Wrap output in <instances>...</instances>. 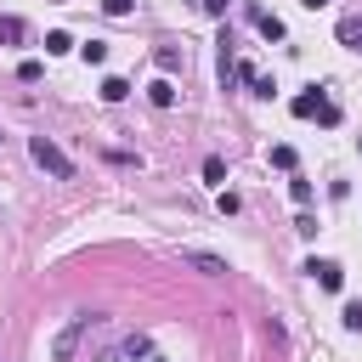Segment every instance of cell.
<instances>
[{
    "label": "cell",
    "mask_w": 362,
    "mask_h": 362,
    "mask_svg": "<svg viewBox=\"0 0 362 362\" xmlns=\"http://www.w3.org/2000/svg\"><path fill=\"white\" fill-rule=\"evenodd\" d=\"M28 158H34L40 170H51L57 181H74V158H68V153H62L51 136H28Z\"/></svg>",
    "instance_id": "1"
},
{
    "label": "cell",
    "mask_w": 362,
    "mask_h": 362,
    "mask_svg": "<svg viewBox=\"0 0 362 362\" xmlns=\"http://www.w3.org/2000/svg\"><path fill=\"white\" fill-rule=\"evenodd\" d=\"M96 328H102V311H85V317H74V322L57 334V345H51V351H57V362H74L79 339H85V334H96Z\"/></svg>",
    "instance_id": "2"
},
{
    "label": "cell",
    "mask_w": 362,
    "mask_h": 362,
    "mask_svg": "<svg viewBox=\"0 0 362 362\" xmlns=\"http://www.w3.org/2000/svg\"><path fill=\"white\" fill-rule=\"evenodd\" d=\"M305 272L317 277V288H328V294H339L345 288V266H334V260H305Z\"/></svg>",
    "instance_id": "3"
},
{
    "label": "cell",
    "mask_w": 362,
    "mask_h": 362,
    "mask_svg": "<svg viewBox=\"0 0 362 362\" xmlns=\"http://www.w3.org/2000/svg\"><path fill=\"white\" fill-rule=\"evenodd\" d=\"M181 260H187L192 272H204V277H221V272H226V260L209 255V249H181Z\"/></svg>",
    "instance_id": "4"
},
{
    "label": "cell",
    "mask_w": 362,
    "mask_h": 362,
    "mask_svg": "<svg viewBox=\"0 0 362 362\" xmlns=\"http://www.w3.org/2000/svg\"><path fill=\"white\" fill-rule=\"evenodd\" d=\"M147 102H153V107H175V85H170V74H158V79L147 85Z\"/></svg>",
    "instance_id": "5"
},
{
    "label": "cell",
    "mask_w": 362,
    "mask_h": 362,
    "mask_svg": "<svg viewBox=\"0 0 362 362\" xmlns=\"http://www.w3.org/2000/svg\"><path fill=\"white\" fill-rule=\"evenodd\" d=\"M249 17H255V28H260L266 40H283V17H272V11H260V6H249Z\"/></svg>",
    "instance_id": "6"
},
{
    "label": "cell",
    "mask_w": 362,
    "mask_h": 362,
    "mask_svg": "<svg viewBox=\"0 0 362 362\" xmlns=\"http://www.w3.org/2000/svg\"><path fill=\"white\" fill-rule=\"evenodd\" d=\"M153 62H158V74H175V68H187L181 45H158V51H153Z\"/></svg>",
    "instance_id": "7"
},
{
    "label": "cell",
    "mask_w": 362,
    "mask_h": 362,
    "mask_svg": "<svg viewBox=\"0 0 362 362\" xmlns=\"http://www.w3.org/2000/svg\"><path fill=\"white\" fill-rule=\"evenodd\" d=\"M17 79H23V85H40V79H45V62H40V57H23V62H17Z\"/></svg>",
    "instance_id": "8"
},
{
    "label": "cell",
    "mask_w": 362,
    "mask_h": 362,
    "mask_svg": "<svg viewBox=\"0 0 362 362\" xmlns=\"http://www.w3.org/2000/svg\"><path fill=\"white\" fill-rule=\"evenodd\" d=\"M124 96H130V79L107 74V79H102V102H124Z\"/></svg>",
    "instance_id": "9"
},
{
    "label": "cell",
    "mask_w": 362,
    "mask_h": 362,
    "mask_svg": "<svg viewBox=\"0 0 362 362\" xmlns=\"http://www.w3.org/2000/svg\"><path fill=\"white\" fill-rule=\"evenodd\" d=\"M288 198H294L300 209H311V198H317V187H311L305 175H294V181H288Z\"/></svg>",
    "instance_id": "10"
},
{
    "label": "cell",
    "mask_w": 362,
    "mask_h": 362,
    "mask_svg": "<svg viewBox=\"0 0 362 362\" xmlns=\"http://www.w3.org/2000/svg\"><path fill=\"white\" fill-rule=\"evenodd\" d=\"M317 102H322V90L311 85L305 96H294V113H300V119H317Z\"/></svg>",
    "instance_id": "11"
},
{
    "label": "cell",
    "mask_w": 362,
    "mask_h": 362,
    "mask_svg": "<svg viewBox=\"0 0 362 362\" xmlns=\"http://www.w3.org/2000/svg\"><path fill=\"white\" fill-rule=\"evenodd\" d=\"M317 124H328V130L339 124V102H334L328 90H322V102H317Z\"/></svg>",
    "instance_id": "12"
},
{
    "label": "cell",
    "mask_w": 362,
    "mask_h": 362,
    "mask_svg": "<svg viewBox=\"0 0 362 362\" xmlns=\"http://www.w3.org/2000/svg\"><path fill=\"white\" fill-rule=\"evenodd\" d=\"M62 51H74V40H68L62 28H51V34H45V57H62Z\"/></svg>",
    "instance_id": "13"
},
{
    "label": "cell",
    "mask_w": 362,
    "mask_h": 362,
    "mask_svg": "<svg viewBox=\"0 0 362 362\" xmlns=\"http://www.w3.org/2000/svg\"><path fill=\"white\" fill-rule=\"evenodd\" d=\"M79 57H85L90 68H102V62H107V45H102V40H85V45H79Z\"/></svg>",
    "instance_id": "14"
},
{
    "label": "cell",
    "mask_w": 362,
    "mask_h": 362,
    "mask_svg": "<svg viewBox=\"0 0 362 362\" xmlns=\"http://www.w3.org/2000/svg\"><path fill=\"white\" fill-rule=\"evenodd\" d=\"M272 164H277V170H294L300 158H294V147H288V141H277V147H272Z\"/></svg>",
    "instance_id": "15"
},
{
    "label": "cell",
    "mask_w": 362,
    "mask_h": 362,
    "mask_svg": "<svg viewBox=\"0 0 362 362\" xmlns=\"http://www.w3.org/2000/svg\"><path fill=\"white\" fill-rule=\"evenodd\" d=\"M204 181L221 187V181H226V158H204Z\"/></svg>",
    "instance_id": "16"
},
{
    "label": "cell",
    "mask_w": 362,
    "mask_h": 362,
    "mask_svg": "<svg viewBox=\"0 0 362 362\" xmlns=\"http://www.w3.org/2000/svg\"><path fill=\"white\" fill-rule=\"evenodd\" d=\"M339 322H345V328H362V300H345V311H339Z\"/></svg>",
    "instance_id": "17"
},
{
    "label": "cell",
    "mask_w": 362,
    "mask_h": 362,
    "mask_svg": "<svg viewBox=\"0 0 362 362\" xmlns=\"http://www.w3.org/2000/svg\"><path fill=\"white\" fill-rule=\"evenodd\" d=\"M294 232H300V238H317V215H311V209H300V221H294Z\"/></svg>",
    "instance_id": "18"
},
{
    "label": "cell",
    "mask_w": 362,
    "mask_h": 362,
    "mask_svg": "<svg viewBox=\"0 0 362 362\" xmlns=\"http://www.w3.org/2000/svg\"><path fill=\"white\" fill-rule=\"evenodd\" d=\"M102 11H107V17H130V11H136V0H102Z\"/></svg>",
    "instance_id": "19"
},
{
    "label": "cell",
    "mask_w": 362,
    "mask_h": 362,
    "mask_svg": "<svg viewBox=\"0 0 362 362\" xmlns=\"http://www.w3.org/2000/svg\"><path fill=\"white\" fill-rule=\"evenodd\" d=\"M0 40H23V23L17 17H0Z\"/></svg>",
    "instance_id": "20"
},
{
    "label": "cell",
    "mask_w": 362,
    "mask_h": 362,
    "mask_svg": "<svg viewBox=\"0 0 362 362\" xmlns=\"http://www.w3.org/2000/svg\"><path fill=\"white\" fill-rule=\"evenodd\" d=\"M198 6H204L209 17H226V6H232V0H198Z\"/></svg>",
    "instance_id": "21"
},
{
    "label": "cell",
    "mask_w": 362,
    "mask_h": 362,
    "mask_svg": "<svg viewBox=\"0 0 362 362\" xmlns=\"http://www.w3.org/2000/svg\"><path fill=\"white\" fill-rule=\"evenodd\" d=\"M322 6H328V0H305V11H322Z\"/></svg>",
    "instance_id": "22"
},
{
    "label": "cell",
    "mask_w": 362,
    "mask_h": 362,
    "mask_svg": "<svg viewBox=\"0 0 362 362\" xmlns=\"http://www.w3.org/2000/svg\"><path fill=\"white\" fill-rule=\"evenodd\" d=\"M351 51H362V23H356V45H351Z\"/></svg>",
    "instance_id": "23"
}]
</instances>
